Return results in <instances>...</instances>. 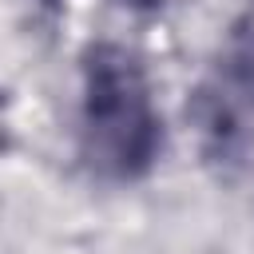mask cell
<instances>
[{"label":"cell","mask_w":254,"mask_h":254,"mask_svg":"<svg viewBox=\"0 0 254 254\" xmlns=\"http://www.w3.org/2000/svg\"><path fill=\"white\" fill-rule=\"evenodd\" d=\"M83 147L115 179H139L159 151V115L139 60L99 44L83 60Z\"/></svg>","instance_id":"6da1fadb"}]
</instances>
